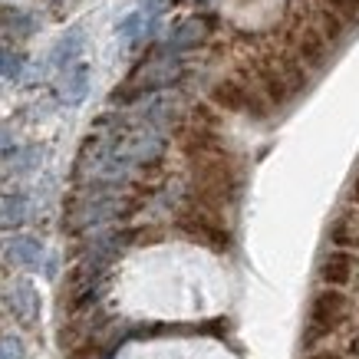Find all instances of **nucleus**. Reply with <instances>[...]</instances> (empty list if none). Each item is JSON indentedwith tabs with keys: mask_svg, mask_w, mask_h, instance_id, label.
Instances as JSON below:
<instances>
[{
	"mask_svg": "<svg viewBox=\"0 0 359 359\" xmlns=\"http://www.w3.org/2000/svg\"><path fill=\"white\" fill-rule=\"evenodd\" d=\"M343 316H346V297L343 294H320L313 300V310H310V333L306 339H316L320 333H330V330H337L343 323Z\"/></svg>",
	"mask_w": 359,
	"mask_h": 359,
	"instance_id": "f257e3e1",
	"label": "nucleus"
},
{
	"mask_svg": "<svg viewBox=\"0 0 359 359\" xmlns=\"http://www.w3.org/2000/svg\"><path fill=\"white\" fill-rule=\"evenodd\" d=\"M294 43H297V60H300L304 69H320V66L330 60L327 33L316 30V27H304V30H297Z\"/></svg>",
	"mask_w": 359,
	"mask_h": 359,
	"instance_id": "f03ea898",
	"label": "nucleus"
},
{
	"mask_svg": "<svg viewBox=\"0 0 359 359\" xmlns=\"http://www.w3.org/2000/svg\"><path fill=\"white\" fill-rule=\"evenodd\" d=\"M215 99H218L224 109H254V112H261L264 109V102L254 93H250L248 86H241V83H224V86H218V93H215Z\"/></svg>",
	"mask_w": 359,
	"mask_h": 359,
	"instance_id": "7ed1b4c3",
	"label": "nucleus"
},
{
	"mask_svg": "<svg viewBox=\"0 0 359 359\" xmlns=\"http://www.w3.org/2000/svg\"><path fill=\"white\" fill-rule=\"evenodd\" d=\"M11 306L23 323H30L33 316H36V294H33L30 283H17V287H13L11 290Z\"/></svg>",
	"mask_w": 359,
	"mask_h": 359,
	"instance_id": "20e7f679",
	"label": "nucleus"
},
{
	"mask_svg": "<svg viewBox=\"0 0 359 359\" xmlns=\"http://www.w3.org/2000/svg\"><path fill=\"white\" fill-rule=\"evenodd\" d=\"M7 254H11L17 264H23V267H33V264L40 261V241H33V238H13L11 244H7Z\"/></svg>",
	"mask_w": 359,
	"mask_h": 359,
	"instance_id": "39448f33",
	"label": "nucleus"
},
{
	"mask_svg": "<svg viewBox=\"0 0 359 359\" xmlns=\"http://www.w3.org/2000/svg\"><path fill=\"white\" fill-rule=\"evenodd\" d=\"M349 273H353V257H349V254H330V261L323 264V280L346 283Z\"/></svg>",
	"mask_w": 359,
	"mask_h": 359,
	"instance_id": "423d86ee",
	"label": "nucleus"
},
{
	"mask_svg": "<svg viewBox=\"0 0 359 359\" xmlns=\"http://www.w3.org/2000/svg\"><path fill=\"white\" fill-rule=\"evenodd\" d=\"M23 218H27V201H23V198H11V201H4V208H0V224L13 228V224H20Z\"/></svg>",
	"mask_w": 359,
	"mask_h": 359,
	"instance_id": "0eeeda50",
	"label": "nucleus"
},
{
	"mask_svg": "<svg viewBox=\"0 0 359 359\" xmlns=\"http://www.w3.org/2000/svg\"><path fill=\"white\" fill-rule=\"evenodd\" d=\"M333 238H337V244H359V224L356 218H343L337 224V231H333Z\"/></svg>",
	"mask_w": 359,
	"mask_h": 359,
	"instance_id": "6e6552de",
	"label": "nucleus"
},
{
	"mask_svg": "<svg viewBox=\"0 0 359 359\" xmlns=\"http://www.w3.org/2000/svg\"><path fill=\"white\" fill-rule=\"evenodd\" d=\"M86 96V73H73V76L66 79V99H83Z\"/></svg>",
	"mask_w": 359,
	"mask_h": 359,
	"instance_id": "1a4fd4ad",
	"label": "nucleus"
},
{
	"mask_svg": "<svg viewBox=\"0 0 359 359\" xmlns=\"http://www.w3.org/2000/svg\"><path fill=\"white\" fill-rule=\"evenodd\" d=\"M23 343L17 337H0V359H20Z\"/></svg>",
	"mask_w": 359,
	"mask_h": 359,
	"instance_id": "9d476101",
	"label": "nucleus"
},
{
	"mask_svg": "<svg viewBox=\"0 0 359 359\" xmlns=\"http://www.w3.org/2000/svg\"><path fill=\"white\" fill-rule=\"evenodd\" d=\"M0 73H4V76H17V73H20V60L13 53H0Z\"/></svg>",
	"mask_w": 359,
	"mask_h": 359,
	"instance_id": "9b49d317",
	"label": "nucleus"
},
{
	"mask_svg": "<svg viewBox=\"0 0 359 359\" xmlns=\"http://www.w3.org/2000/svg\"><path fill=\"white\" fill-rule=\"evenodd\" d=\"M310 359H339V356H333V353H316V356H310Z\"/></svg>",
	"mask_w": 359,
	"mask_h": 359,
	"instance_id": "f8f14e48",
	"label": "nucleus"
},
{
	"mask_svg": "<svg viewBox=\"0 0 359 359\" xmlns=\"http://www.w3.org/2000/svg\"><path fill=\"white\" fill-rule=\"evenodd\" d=\"M356 198H359V182H356Z\"/></svg>",
	"mask_w": 359,
	"mask_h": 359,
	"instance_id": "ddd939ff",
	"label": "nucleus"
}]
</instances>
